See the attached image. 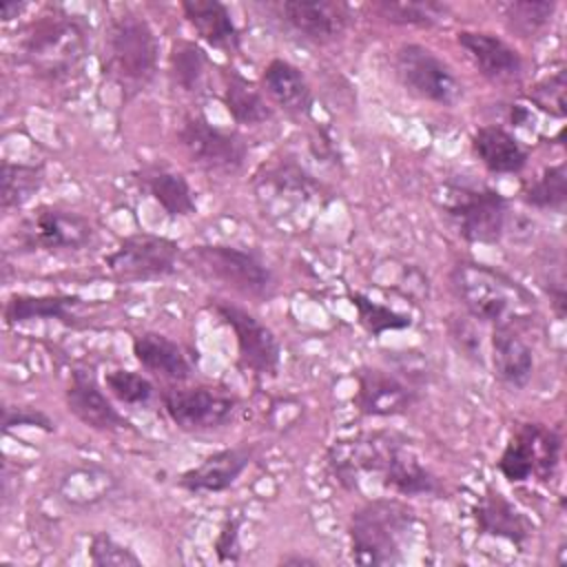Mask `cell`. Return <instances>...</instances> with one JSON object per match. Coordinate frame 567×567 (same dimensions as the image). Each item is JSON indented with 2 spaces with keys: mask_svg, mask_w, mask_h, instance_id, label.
<instances>
[{
  "mask_svg": "<svg viewBox=\"0 0 567 567\" xmlns=\"http://www.w3.org/2000/svg\"><path fill=\"white\" fill-rule=\"evenodd\" d=\"M184 259L199 275L219 281L244 297L264 301L275 292L272 270L250 250L224 244H204L193 246Z\"/></svg>",
  "mask_w": 567,
  "mask_h": 567,
  "instance_id": "8992f818",
  "label": "cell"
},
{
  "mask_svg": "<svg viewBox=\"0 0 567 567\" xmlns=\"http://www.w3.org/2000/svg\"><path fill=\"white\" fill-rule=\"evenodd\" d=\"M177 140L188 159L210 173H237L246 159L244 140L233 131L210 124L202 113H190L182 120Z\"/></svg>",
  "mask_w": 567,
  "mask_h": 567,
  "instance_id": "7c38bea8",
  "label": "cell"
},
{
  "mask_svg": "<svg viewBox=\"0 0 567 567\" xmlns=\"http://www.w3.org/2000/svg\"><path fill=\"white\" fill-rule=\"evenodd\" d=\"M350 301L357 310L359 323L372 334V337H381L383 332L390 330H405L412 326V317L399 310H392L385 303H379L374 299H370L363 292H350Z\"/></svg>",
  "mask_w": 567,
  "mask_h": 567,
  "instance_id": "8d00e7d4",
  "label": "cell"
},
{
  "mask_svg": "<svg viewBox=\"0 0 567 567\" xmlns=\"http://www.w3.org/2000/svg\"><path fill=\"white\" fill-rule=\"evenodd\" d=\"M210 310L235 332L237 357L244 370L259 377H270L277 372L281 348L268 326H264L248 310L224 299H210Z\"/></svg>",
  "mask_w": 567,
  "mask_h": 567,
  "instance_id": "4fadbf2b",
  "label": "cell"
},
{
  "mask_svg": "<svg viewBox=\"0 0 567 567\" xmlns=\"http://www.w3.org/2000/svg\"><path fill=\"white\" fill-rule=\"evenodd\" d=\"M95 237L89 217L60 206H38L16 228V239L24 250H82Z\"/></svg>",
  "mask_w": 567,
  "mask_h": 567,
  "instance_id": "8fae6325",
  "label": "cell"
},
{
  "mask_svg": "<svg viewBox=\"0 0 567 567\" xmlns=\"http://www.w3.org/2000/svg\"><path fill=\"white\" fill-rule=\"evenodd\" d=\"M520 197L527 206L538 210L563 213L567 202V166L565 162L547 166L536 179L523 186Z\"/></svg>",
  "mask_w": 567,
  "mask_h": 567,
  "instance_id": "1f68e13d",
  "label": "cell"
},
{
  "mask_svg": "<svg viewBox=\"0 0 567 567\" xmlns=\"http://www.w3.org/2000/svg\"><path fill=\"white\" fill-rule=\"evenodd\" d=\"M239 518H228L217 538H215V554L219 563H237L241 556V545H239Z\"/></svg>",
  "mask_w": 567,
  "mask_h": 567,
  "instance_id": "7bdbcfd3",
  "label": "cell"
},
{
  "mask_svg": "<svg viewBox=\"0 0 567 567\" xmlns=\"http://www.w3.org/2000/svg\"><path fill=\"white\" fill-rule=\"evenodd\" d=\"M159 42L146 18L133 11L113 16L104 31V75L122 102L140 95L157 73Z\"/></svg>",
  "mask_w": 567,
  "mask_h": 567,
  "instance_id": "7a4b0ae2",
  "label": "cell"
},
{
  "mask_svg": "<svg viewBox=\"0 0 567 567\" xmlns=\"http://www.w3.org/2000/svg\"><path fill=\"white\" fill-rule=\"evenodd\" d=\"M64 401L69 412L91 430H97V432L133 430L131 423L117 412V408L104 394L91 368L71 370Z\"/></svg>",
  "mask_w": 567,
  "mask_h": 567,
  "instance_id": "e0dca14e",
  "label": "cell"
},
{
  "mask_svg": "<svg viewBox=\"0 0 567 567\" xmlns=\"http://www.w3.org/2000/svg\"><path fill=\"white\" fill-rule=\"evenodd\" d=\"M456 299L472 319L492 326H525L536 317L532 292L492 266L478 261H458L450 272Z\"/></svg>",
  "mask_w": 567,
  "mask_h": 567,
  "instance_id": "6da1fadb",
  "label": "cell"
},
{
  "mask_svg": "<svg viewBox=\"0 0 567 567\" xmlns=\"http://www.w3.org/2000/svg\"><path fill=\"white\" fill-rule=\"evenodd\" d=\"M563 439L556 430L540 423H523L505 443L498 458V472L509 483H525L538 478L547 483L560 461Z\"/></svg>",
  "mask_w": 567,
  "mask_h": 567,
  "instance_id": "ba28073f",
  "label": "cell"
},
{
  "mask_svg": "<svg viewBox=\"0 0 567 567\" xmlns=\"http://www.w3.org/2000/svg\"><path fill=\"white\" fill-rule=\"evenodd\" d=\"M221 80H224L221 100H224L230 117L237 124L257 126V124H264L266 120H270L272 111L266 104L264 95L237 69H224Z\"/></svg>",
  "mask_w": 567,
  "mask_h": 567,
  "instance_id": "f1b7e54d",
  "label": "cell"
},
{
  "mask_svg": "<svg viewBox=\"0 0 567 567\" xmlns=\"http://www.w3.org/2000/svg\"><path fill=\"white\" fill-rule=\"evenodd\" d=\"M547 295H549V301H551V308L556 312L558 319L565 317V308H567V295H565V284L563 279H549V286H545Z\"/></svg>",
  "mask_w": 567,
  "mask_h": 567,
  "instance_id": "ee69618b",
  "label": "cell"
},
{
  "mask_svg": "<svg viewBox=\"0 0 567 567\" xmlns=\"http://www.w3.org/2000/svg\"><path fill=\"white\" fill-rule=\"evenodd\" d=\"M22 9H24V2H2L0 16H2V20H11V18H18V13Z\"/></svg>",
  "mask_w": 567,
  "mask_h": 567,
  "instance_id": "f6af8a7d",
  "label": "cell"
},
{
  "mask_svg": "<svg viewBox=\"0 0 567 567\" xmlns=\"http://www.w3.org/2000/svg\"><path fill=\"white\" fill-rule=\"evenodd\" d=\"M208 58L206 53L188 40H177L171 51V75L179 89L186 93H199L206 78Z\"/></svg>",
  "mask_w": 567,
  "mask_h": 567,
  "instance_id": "e575fe53",
  "label": "cell"
},
{
  "mask_svg": "<svg viewBox=\"0 0 567 567\" xmlns=\"http://www.w3.org/2000/svg\"><path fill=\"white\" fill-rule=\"evenodd\" d=\"M354 405L365 416H396L405 414L416 401V390L401 377L381 368L363 365L354 370Z\"/></svg>",
  "mask_w": 567,
  "mask_h": 567,
  "instance_id": "2e32d148",
  "label": "cell"
},
{
  "mask_svg": "<svg viewBox=\"0 0 567 567\" xmlns=\"http://www.w3.org/2000/svg\"><path fill=\"white\" fill-rule=\"evenodd\" d=\"M252 450L246 445L226 447L206 456L199 465L186 470L179 476V487L188 492H224L244 474L250 465Z\"/></svg>",
  "mask_w": 567,
  "mask_h": 567,
  "instance_id": "ffe728a7",
  "label": "cell"
},
{
  "mask_svg": "<svg viewBox=\"0 0 567 567\" xmlns=\"http://www.w3.org/2000/svg\"><path fill=\"white\" fill-rule=\"evenodd\" d=\"M492 368L494 377L509 388H525L534 374V352L512 326L492 330Z\"/></svg>",
  "mask_w": 567,
  "mask_h": 567,
  "instance_id": "cb8c5ba5",
  "label": "cell"
},
{
  "mask_svg": "<svg viewBox=\"0 0 567 567\" xmlns=\"http://www.w3.org/2000/svg\"><path fill=\"white\" fill-rule=\"evenodd\" d=\"M474 518L478 532L505 538L514 545H523L534 534L532 520L503 492L494 487H487L481 501L476 503Z\"/></svg>",
  "mask_w": 567,
  "mask_h": 567,
  "instance_id": "44dd1931",
  "label": "cell"
},
{
  "mask_svg": "<svg viewBox=\"0 0 567 567\" xmlns=\"http://www.w3.org/2000/svg\"><path fill=\"white\" fill-rule=\"evenodd\" d=\"M133 354L144 370L168 381L182 383L193 372L190 361L186 359L182 346L162 332L148 330L137 334L133 339Z\"/></svg>",
  "mask_w": 567,
  "mask_h": 567,
  "instance_id": "484cf974",
  "label": "cell"
},
{
  "mask_svg": "<svg viewBox=\"0 0 567 567\" xmlns=\"http://www.w3.org/2000/svg\"><path fill=\"white\" fill-rule=\"evenodd\" d=\"M554 0H516L505 4V22L518 38H534L554 18Z\"/></svg>",
  "mask_w": 567,
  "mask_h": 567,
  "instance_id": "d590c367",
  "label": "cell"
},
{
  "mask_svg": "<svg viewBox=\"0 0 567 567\" xmlns=\"http://www.w3.org/2000/svg\"><path fill=\"white\" fill-rule=\"evenodd\" d=\"M78 303L80 297L75 295H13L4 306V321L9 326L31 319H58L71 323Z\"/></svg>",
  "mask_w": 567,
  "mask_h": 567,
  "instance_id": "4dcf8cb0",
  "label": "cell"
},
{
  "mask_svg": "<svg viewBox=\"0 0 567 567\" xmlns=\"http://www.w3.org/2000/svg\"><path fill=\"white\" fill-rule=\"evenodd\" d=\"M414 525V509L399 498H374L352 512L350 554L357 565L383 567L403 558V540Z\"/></svg>",
  "mask_w": 567,
  "mask_h": 567,
  "instance_id": "3957f363",
  "label": "cell"
},
{
  "mask_svg": "<svg viewBox=\"0 0 567 567\" xmlns=\"http://www.w3.org/2000/svg\"><path fill=\"white\" fill-rule=\"evenodd\" d=\"M117 487V478L100 465L71 467L58 485L60 496L73 507H89L109 498Z\"/></svg>",
  "mask_w": 567,
  "mask_h": 567,
  "instance_id": "f546056e",
  "label": "cell"
},
{
  "mask_svg": "<svg viewBox=\"0 0 567 567\" xmlns=\"http://www.w3.org/2000/svg\"><path fill=\"white\" fill-rule=\"evenodd\" d=\"M472 148L489 173H518L527 164V151L501 126H481L472 135Z\"/></svg>",
  "mask_w": 567,
  "mask_h": 567,
  "instance_id": "4316f807",
  "label": "cell"
},
{
  "mask_svg": "<svg viewBox=\"0 0 567 567\" xmlns=\"http://www.w3.org/2000/svg\"><path fill=\"white\" fill-rule=\"evenodd\" d=\"M104 383L106 390L124 405H146L155 394V385L151 383V379L124 368L106 372Z\"/></svg>",
  "mask_w": 567,
  "mask_h": 567,
  "instance_id": "74e56055",
  "label": "cell"
},
{
  "mask_svg": "<svg viewBox=\"0 0 567 567\" xmlns=\"http://www.w3.org/2000/svg\"><path fill=\"white\" fill-rule=\"evenodd\" d=\"M565 86H567V80H565V69H558L556 73L538 80L527 97L545 113L554 115V117H565L567 113V106H565Z\"/></svg>",
  "mask_w": 567,
  "mask_h": 567,
  "instance_id": "ab89813d",
  "label": "cell"
},
{
  "mask_svg": "<svg viewBox=\"0 0 567 567\" xmlns=\"http://www.w3.org/2000/svg\"><path fill=\"white\" fill-rule=\"evenodd\" d=\"M257 177L255 188L261 210L279 226L290 221L303 226V215H315L312 208L323 206L321 184L295 164H277Z\"/></svg>",
  "mask_w": 567,
  "mask_h": 567,
  "instance_id": "52a82bcc",
  "label": "cell"
},
{
  "mask_svg": "<svg viewBox=\"0 0 567 567\" xmlns=\"http://www.w3.org/2000/svg\"><path fill=\"white\" fill-rule=\"evenodd\" d=\"M16 425L18 427L20 425L40 427L44 432H53V427H55L53 421L44 412H40L35 408H29V405H7L2 410V427H4V432H9Z\"/></svg>",
  "mask_w": 567,
  "mask_h": 567,
  "instance_id": "60d3db41",
  "label": "cell"
},
{
  "mask_svg": "<svg viewBox=\"0 0 567 567\" xmlns=\"http://www.w3.org/2000/svg\"><path fill=\"white\" fill-rule=\"evenodd\" d=\"M162 403L168 419L184 432H208L226 425L235 412L237 401L215 388H168L162 392Z\"/></svg>",
  "mask_w": 567,
  "mask_h": 567,
  "instance_id": "9a60e30c",
  "label": "cell"
},
{
  "mask_svg": "<svg viewBox=\"0 0 567 567\" xmlns=\"http://www.w3.org/2000/svg\"><path fill=\"white\" fill-rule=\"evenodd\" d=\"M179 255V244L175 239L153 233H133L106 255L104 264L122 279H159L175 272Z\"/></svg>",
  "mask_w": 567,
  "mask_h": 567,
  "instance_id": "5bb4252c",
  "label": "cell"
},
{
  "mask_svg": "<svg viewBox=\"0 0 567 567\" xmlns=\"http://www.w3.org/2000/svg\"><path fill=\"white\" fill-rule=\"evenodd\" d=\"M89 560L95 567H137V565H142L140 556L131 547L115 540L109 532H97L91 536Z\"/></svg>",
  "mask_w": 567,
  "mask_h": 567,
  "instance_id": "f35d334b",
  "label": "cell"
},
{
  "mask_svg": "<svg viewBox=\"0 0 567 567\" xmlns=\"http://www.w3.org/2000/svg\"><path fill=\"white\" fill-rule=\"evenodd\" d=\"M182 11L188 24L206 44L228 55L239 51V29L226 4H221L219 0H184Z\"/></svg>",
  "mask_w": 567,
  "mask_h": 567,
  "instance_id": "603a6c76",
  "label": "cell"
},
{
  "mask_svg": "<svg viewBox=\"0 0 567 567\" xmlns=\"http://www.w3.org/2000/svg\"><path fill=\"white\" fill-rule=\"evenodd\" d=\"M394 69L403 86L421 100L454 106L463 97V84L450 64L423 44H401L394 55Z\"/></svg>",
  "mask_w": 567,
  "mask_h": 567,
  "instance_id": "30bf717a",
  "label": "cell"
},
{
  "mask_svg": "<svg viewBox=\"0 0 567 567\" xmlns=\"http://www.w3.org/2000/svg\"><path fill=\"white\" fill-rule=\"evenodd\" d=\"M403 441L401 434L385 430L339 439L328 447L326 465L341 487L354 492L361 487V478L372 474L381 476Z\"/></svg>",
  "mask_w": 567,
  "mask_h": 567,
  "instance_id": "9c48e42d",
  "label": "cell"
},
{
  "mask_svg": "<svg viewBox=\"0 0 567 567\" xmlns=\"http://www.w3.org/2000/svg\"><path fill=\"white\" fill-rule=\"evenodd\" d=\"M441 208L470 244H496L505 233L507 202L492 186L450 179L441 190Z\"/></svg>",
  "mask_w": 567,
  "mask_h": 567,
  "instance_id": "5b68a950",
  "label": "cell"
},
{
  "mask_svg": "<svg viewBox=\"0 0 567 567\" xmlns=\"http://www.w3.org/2000/svg\"><path fill=\"white\" fill-rule=\"evenodd\" d=\"M456 42L463 47L481 75L489 82L507 84L523 75L520 53L498 35L485 31H461Z\"/></svg>",
  "mask_w": 567,
  "mask_h": 567,
  "instance_id": "d6986e66",
  "label": "cell"
},
{
  "mask_svg": "<svg viewBox=\"0 0 567 567\" xmlns=\"http://www.w3.org/2000/svg\"><path fill=\"white\" fill-rule=\"evenodd\" d=\"M281 565H319V560L306 556H286L281 558Z\"/></svg>",
  "mask_w": 567,
  "mask_h": 567,
  "instance_id": "bcb514c9",
  "label": "cell"
},
{
  "mask_svg": "<svg viewBox=\"0 0 567 567\" xmlns=\"http://www.w3.org/2000/svg\"><path fill=\"white\" fill-rule=\"evenodd\" d=\"M142 186L171 217H188L195 213V193L186 177L166 166H146L140 173Z\"/></svg>",
  "mask_w": 567,
  "mask_h": 567,
  "instance_id": "83f0119b",
  "label": "cell"
},
{
  "mask_svg": "<svg viewBox=\"0 0 567 567\" xmlns=\"http://www.w3.org/2000/svg\"><path fill=\"white\" fill-rule=\"evenodd\" d=\"M374 11L392 24H416L432 27L447 18V4L434 0H401V2H377Z\"/></svg>",
  "mask_w": 567,
  "mask_h": 567,
  "instance_id": "836d02e7",
  "label": "cell"
},
{
  "mask_svg": "<svg viewBox=\"0 0 567 567\" xmlns=\"http://www.w3.org/2000/svg\"><path fill=\"white\" fill-rule=\"evenodd\" d=\"M0 204L4 210L20 208L27 204L44 182V168L40 164H20V162H2L0 168Z\"/></svg>",
  "mask_w": 567,
  "mask_h": 567,
  "instance_id": "d6a6232c",
  "label": "cell"
},
{
  "mask_svg": "<svg viewBox=\"0 0 567 567\" xmlns=\"http://www.w3.org/2000/svg\"><path fill=\"white\" fill-rule=\"evenodd\" d=\"M450 337L456 343L458 350L465 352V357L483 363V350H481V337L476 334L474 326L461 317L450 321Z\"/></svg>",
  "mask_w": 567,
  "mask_h": 567,
  "instance_id": "b9f144b4",
  "label": "cell"
},
{
  "mask_svg": "<svg viewBox=\"0 0 567 567\" xmlns=\"http://www.w3.org/2000/svg\"><path fill=\"white\" fill-rule=\"evenodd\" d=\"M281 16L301 38L326 44L346 31L350 7L339 0H288L281 4Z\"/></svg>",
  "mask_w": 567,
  "mask_h": 567,
  "instance_id": "ac0fdd59",
  "label": "cell"
},
{
  "mask_svg": "<svg viewBox=\"0 0 567 567\" xmlns=\"http://www.w3.org/2000/svg\"><path fill=\"white\" fill-rule=\"evenodd\" d=\"M266 95L290 115H308L312 109V91L299 66L275 58L261 73Z\"/></svg>",
  "mask_w": 567,
  "mask_h": 567,
  "instance_id": "d4e9b609",
  "label": "cell"
},
{
  "mask_svg": "<svg viewBox=\"0 0 567 567\" xmlns=\"http://www.w3.org/2000/svg\"><path fill=\"white\" fill-rule=\"evenodd\" d=\"M379 478L385 489L401 496H441L443 494V485L421 463L410 441H403L396 447V452L392 454V458L388 461Z\"/></svg>",
  "mask_w": 567,
  "mask_h": 567,
  "instance_id": "7402d4cb",
  "label": "cell"
},
{
  "mask_svg": "<svg viewBox=\"0 0 567 567\" xmlns=\"http://www.w3.org/2000/svg\"><path fill=\"white\" fill-rule=\"evenodd\" d=\"M89 38L82 22L66 13L44 16L22 40V55L35 75L49 82L71 80L84 64Z\"/></svg>",
  "mask_w": 567,
  "mask_h": 567,
  "instance_id": "277c9868",
  "label": "cell"
}]
</instances>
